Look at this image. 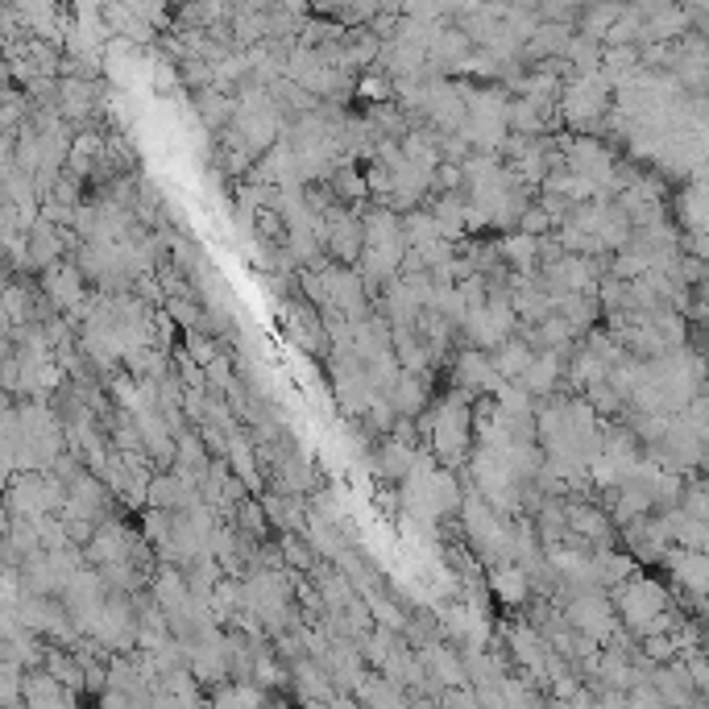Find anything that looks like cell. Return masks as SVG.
Listing matches in <instances>:
<instances>
[{"instance_id":"1","label":"cell","mask_w":709,"mask_h":709,"mask_svg":"<svg viewBox=\"0 0 709 709\" xmlns=\"http://www.w3.org/2000/svg\"><path fill=\"white\" fill-rule=\"evenodd\" d=\"M622 610H627L631 622L639 618H656L664 610V598H660V589L656 585H631L627 589V598H622Z\"/></svg>"}]
</instances>
